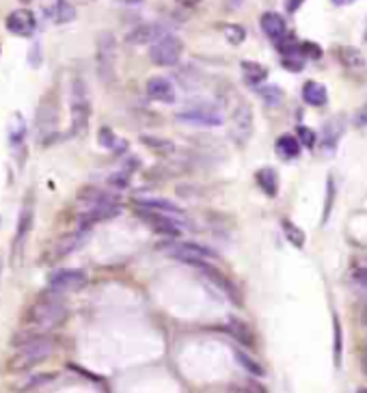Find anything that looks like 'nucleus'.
I'll use <instances>...</instances> for the list:
<instances>
[{"instance_id": "49", "label": "nucleus", "mask_w": 367, "mask_h": 393, "mask_svg": "<svg viewBox=\"0 0 367 393\" xmlns=\"http://www.w3.org/2000/svg\"><path fill=\"white\" fill-rule=\"evenodd\" d=\"M82 3H89V0H82Z\"/></svg>"}, {"instance_id": "40", "label": "nucleus", "mask_w": 367, "mask_h": 393, "mask_svg": "<svg viewBox=\"0 0 367 393\" xmlns=\"http://www.w3.org/2000/svg\"><path fill=\"white\" fill-rule=\"evenodd\" d=\"M355 121H357V126H359V128L367 126V104H365L363 109H361V111L357 113V119H355Z\"/></svg>"}, {"instance_id": "17", "label": "nucleus", "mask_w": 367, "mask_h": 393, "mask_svg": "<svg viewBox=\"0 0 367 393\" xmlns=\"http://www.w3.org/2000/svg\"><path fill=\"white\" fill-rule=\"evenodd\" d=\"M167 35V28L160 26V24H138L134 30L128 33V44H134V46H143V44H156L160 37Z\"/></svg>"}, {"instance_id": "5", "label": "nucleus", "mask_w": 367, "mask_h": 393, "mask_svg": "<svg viewBox=\"0 0 367 393\" xmlns=\"http://www.w3.org/2000/svg\"><path fill=\"white\" fill-rule=\"evenodd\" d=\"M35 123H37V140L41 145H50L59 136V102L55 95L41 100Z\"/></svg>"}, {"instance_id": "29", "label": "nucleus", "mask_w": 367, "mask_h": 393, "mask_svg": "<svg viewBox=\"0 0 367 393\" xmlns=\"http://www.w3.org/2000/svg\"><path fill=\"white\" fill-rule=\"evenodd\" d=\"M259 95H261V100H264L266 104H270V106H276V104L283 102V91L279 86H261L259 89Z\"/></svg>"}, {"instance_id": "36", "label": "nucleus", "mask_w": 367, "mask_h": 393, "mask_svg": "<svg viewBox=\"0 0 367 393\" xmlns=\"http://www.w3.org/2000/svg\"><path fill=\"white\" fill-rule=\"evenodd\" d=\"M335 365H341V327L339 320L335 318Z\"/></svg>"}, {"instance_id": "39", "label": "nucleus", "mask_w": 367, "mask_h": 393, "mask_svg": "<svg viewBox=\"0 0 367 393\" xmlns=\"http://www.w3.org/2000/svg\"><path fill=\"white\" fill-rule=\"evenodd\" d=\"M355 283L367 290V268H359V271L355 273Z\"/></svg>"}, {"instance_id": "41", "label": "nucleus", "mask_w": 367, "mask_h": 393, "mask_svg": "<svg viewBox=\"0 0 367 393\" xmlns=\"http://www.w3.org/2000/svg\"><path fill=\"white\" fill-rule=\"evenodd\" d=\"M303 3H305V0H285V9L290 13H296V11L303 7Z\"/></svg>"}, {"instance_id": "37", "label": "nucleus", "mask_w": 367, "mask_h": 393, "mask_svg": "<svg viewBox=\"0 0 367 393\" xmlns=\"http://www.w3.org/2000/svg\"><path fill=\"white\" fill-rule=\"evenodd\" d=\"M232 327H234V335L240 339V342H247V344H251V342H253L251 335H249V329L244 327V325H240V322H236V320H234Z\"/></svg>"}, {"instance_id": "28", "label": "nucleus", "mask_w": 367, "mask_h": 393, "mask_svg": "<svg viewBox=\"0 0 367 393\" xmlns=\"http://www.w3.org/2000/svg\"><path fill=\"white\" fill-rule=\"evenodd\" d=\"M281 227H283V234H285V238L290 240V244H294L296 248H303L305 246V231L301 229V227H296L294 223H290V221H283L281 223Z\"/></svg>"}, {"instance_id": "12", "label": "nucleus", "mask_w": 367, "mask_h": 393, "mask_svg": "<svg viewBox=\"0 0 367 393\" xmlns=\"http://www.w3.org/2000/svg\"><path fill=\"white\" fill-rule=\"evenodd\" d=\"M5 26L15 37H32L37 30V17L30 9H15L7 15Z\"/></svg>"}, {"instance_id": "42", "label": "nucleus", "mask_w": 367, "mask_h": 393, "mask_svg": "<svg viewBox=\"0 0 367 393\" xmlns=\"http://www.w3.org/2000/svg\"><path fill=\"white\" fill-rule=\"evenodd\" d=\"M225 5L229 7V9H238L242 5V0H225Z\"/></svg>"}, {"instance_id": "11", "label": "nucleus", "mask_w": 367, "mask_h": 393, "mask_svg": "<svg viewBox=\"0 0 367 393\" xmlns=\"http://www.w3.org/2000/svg\"><path fill=\"white\" fill-rule=\"evenodd\" d=\"M138 217H141V219L153 229V231H160V234L180 236V234H182V229H184V223H180L178 219H173V214H167V212L141 208V212H138Z\"/></svg>"}, {"instance_id": "19", "label": "nucleus", "mask_w": 367, "mask_h": 393, "mask_svg": "<svg viewBox=\"0 0 367 393\" xmlns=\"http://www.w3.org/2000/svg\"><path fill=\"white\" fill-rule=\"evenodd\" d=\"M344 134V119L341 117H335V119H330L324 130H322V145L326 152H335L337 147V143Z\"/></svg>"}, {"instance_id": "21", "label": "nucleus", "mask_w": 367, "mask_h": 393, "mask_svg": "<svg viewBox=\"0 0 367 393\" xmlns=\"http://www.w3.org/2000/svg\"><path fill=\"white\" fill-rule=\"evenodd\" d=\"M303 100L309 104V106H324L328 102V91L326 86L316 82V80H309L305 86H303Z\"/></svg>"}, {"instance_id": "45", "label": "nucleus", "mask_w": 367, "mask_h": 393, "mask_svg": "<svg viewBox=\"0 0 367 393\" xmlns=\"http://www.w3.org/2000/svg\"><path fill=\"white\" fill-rule=\"evenodd\" d=\"M363 322L367 325V307H365V311H363Z\"/></svg>"}, {"instance_id": "38", "label": "nucleus", "mask_w": 367, "mask_h": 393, "mask_svg": "<svg viewBox=\"0 0 367 393\" xmlns=\"http://www.w3.org/2000/svg\"><path fill=\"white\" fill-rule=\"evenodd\" d=\"M283 65L288 67V69H292V71H301L303 67H305V61H303V57H283Z\"/></svg>"}, {"instance_id": "22", "label": "nucleus", "mask_w": 367, "mask_h": 393, "mask_svg": "<svg viewBox=\"0 0 367 393\" xmlns=\"http://www.w3.org/2000/svg\"><path fill=\"white\" fill-rule=\"evenodd\" d=\"M26 121L20 113H15L9 121V143L11 147H22L26 140Z\"/></svg>"}, {"instance_id": "1", "label": "nucleus", "mask_w": 367, "mask_h": 393, "mask_svg": "<svg viewBox=\"0 0 367 393\" xmlns=\"http://www.w3.org/2000/svg\"><path fill=\"white\" fill-rule=\"evenodd\" d=\"M61 296L63 294L50 290V294H44L32 302L22 320L26 329L15 339V344H22L26 339L39 337V335H48L50 331H55L57 327H61L65 322L67 305L63 302Z\"/></svg>"}, {"instance_id": "23", "label": "nucleus", "mask_w": 367, "mask_h": 393, "mask_svg": "<svg viewBox=\"0 0 367 393\" xmlns=\"http://www.w3.org/2000/svg\"><path fill=\"white\" fill-rule=\"evenodd\" d=\"M276 154L285 158V160H294L296 156L301 154V140L299 136H290V134H283L281 138L276 140Z\"/></svg>"}, {"instance_id": "27", "label": "nucleus", "mask_w": 367, "mask_h": 393, "mask_svg": "<svg viewBox=\"0 0 367 393\" xmlns=\"http://www.w3.org/2000/svg\"><path fill=\"white\" fill-rule=\"evenodd\" d=\"M339 55H341V61L348 65V67H352V69H359L365 65V59L361 55V50L352 48V46H344L339 48Z\"/></svg>"}, {"instance_id": "14", "label": "nucleus", "mask_w": 367, "mask_h": 393, "mask_svg": "<svg viewBox=\"0 0 367 393\" xmlns=\"http://www.w3.org/2000/svg\"><path fill=\"white\" fill-rule=\"evenodd\" d=\"M39 9L52 24H69L76 20V9L69 0H41Z\"/></svg>"}, {"instance_id": "33", "label": "nucleus", "mask_w": 367, "mask_h": 393, "mask_svg": "<svg viewBox=\"0 0 367 393\" xmlns=\"http://www.w3.org/2000/svg\"><path fill=\"white\" fill-rule=\"evenodd\" d=\"M296 136H299V140L303 143L305 147H313V145H316V134H313V130H309L307 126H299V128H296Z\"/></svg>"}, {"instance_id": "26", "label": "nucleus", "mask_w": 367, "mask_h": 393, "mask_svg": "<svg viewBox=\"0 0 367 393\" xmlns=\"http://www.w3.org/2000/svg\"><path fill=\"white\" fill-rule=\"evenodd\" d=\"M97 140H100V145L102 147H106L111 152H121V149H126V140H121L115 136V132L111 128H102L97 132Z\"/></svg>"}, {"instance_id": "8", "label": "nucleus", "mask_w": 367, "mask_h": 393, "mask_svg": "<svg viewBox=\"0 0 367 393\" xmlns=\"http://www.w3.org/2000/svg\"><path fill=\"white\" fill-rule=\"evenodd\" d=\"M253 109L247 100H238L236 109L232 113V126H229V134L232 138L238 143V145H244L251 134H253Z\"/></svg>"}, {"instance_id": "3", "label": "nucleus", "mask_w": 367, "mask_h": 393, "mask_svg": "<svg viewBox=\"0 0 367 393\" xmlns=\"http://www.w3.org/2000/svg\"><path fill=\"white\" fill-rule=\"evenodd\" d=\"M69 115H72V134L80 136L89 128L91 119V100L89 89H86L82 78H74L72 91H69Z\"/></svg>"}, {"instance_id": "35", "label": "nucleus", "mask_w": 367, "mask_h": 393, "mask_svg": "<svg viewBox=\"0 0 367 393\" xmlns=\"http://www.w3.org/2000/svg\"><path fill=\"white\" fill-rule=\"evenodd\" d=\"M28 65L30 67H39L41 65V46H39V42H32V46L28 50Z\"/></svg>"}, {"instance_id": "13", "label": "nucleus", "mask_w": 367, "mask_h": 393, "mask_svg": "<svg viewBox=\"0 0 367 393\" xmlns=\"http://www.w3.org/2000/svg\"><path fill=\"white\" fill-rule=\"evenodd\" d=\"M32 219H35V203H32V196L24 201L22 212H20V219H17V231H15V238H13V255L15 262H20L22 255V248L30 236V229H32Z\"/></svg>"}, {"instance_id": "20", "label": "nucleus", "mask_w": 367, "mask_h": 393, "mask_svg": "<svg viewBox=\"0 0 367 393\" xmlns=\"http://www.w3.org/2000/svg\"><path fill=\"white\" fill-rule=\"evenodd\" d=\"M136 205L141 208H147V210H158V212H167V214H182V210L169 201V199H162V196H136L134 199Z\"/></svg>"}, {"instance_id": "4", "label": "nucleus", "mask_w": 367, "mask_h": 393, "mask_svg": "<svg viewBox=\"0 0 367 393\" xmlns=\"http://www.w3.org/2000/svg\"><path fill=\"white\" fill-rule=\"evenodd\" d=\"M117 37L111 30H104L97 35V74L100 80L111 84L117 78Z\"/></svg>"}, {"instance_id": "47", "label": "nucleus", "mask_w": 367, "mask_h": 393, "mask_svg": "<svg viewBox=\"0 0 367 393\" xmlns=\"http://www.w3.org/2000/svg\"><path fill=\"white\" fill-rule=\"evenodd\" d=\"M20 3H22V5H28V3H30V0H20Z\"/></svg>"}, {"instance_id": "16", "label": "nucleus", "mask_w": 367, "mask_h": 393, "mask_svg": "<svg viewBox=\"0 0 367 393\" xmlns=\"http://www.w3.org/2000/svg\"><path fill=\"white\" fill-rule=\"evenodd\" d=\"M147 95L156 102H162V104H173L178 100V91L173 82L169 78L162 76H156L147 80Z\"/></svg>"}, {"instance_id": "6", "label": "nucleus", "mask_w": 367, "mask_h": 393, "mask_svg": "<svg viewBox=\"0 0 367 393\" xmlns=\"http://www.w3.org/2000/svg\"><path fill=\"white\" fill-rule=\"evenodd\" d=\"M178 119L192 123V126H203V128H216L223 123V113L216 104L212 102H192L188 104L186 109H182L178 113Z\"/></svg>"}, {"instance_id": "10", "label": "nucleus", "mask_w": 367, "mask_h": 393, "mask_svg": "<svg viewBox=\"0 0 367 393\" xmlns=\"http://www.w3.org/2000/svg\"><path fill=\"white\" fill-rule=\"evenodd\" d=\"M167 253L171 257H178L186 264H197V266H203L209 259H218L216 251H212V248L201 246V244H190V242L173 244L171 248H167Z\"/></svg>"}, {"instance_id": "9", "label": "nucleus", "mask_w": 367, "mask_h": 393, "mask_svg": "<svg viewBox=\"0 0 367 393\" xmlns=\"http://www.w3.org/2000/svg\"><path fill=\"white\" fill-rule=\"evenodd\" d=\"M50 290L67 294V292H78L86 285V273L78 271V268H59L50 275Z\"/></svg>"}, {"instance_id": "30", "label": "nucleus", "mask_w": 367, "mask_h": 393, "mask_svg": "<svg viewBox=\"0 0 367 393\" xmlns=\"http://www.w3.org/2000/svg\"><path fill=\"white\" fill-rule=\"evenodd\" d=\"M225 37H227V42H229V44L240 46L244 39H247V30H244L240 24H229L225 28Z\"/></svg>"}, {"instance_id": "43", "label": "nucleus", "mask_w": 367, "mask_h": 393, "mask_svg": "<svg viewBox=\"0 0 367 393\" xmlns=\"http://www.w3.org/2000/svg\"><path fill=\"white\" fill-rule=\"evenodd\" d=\"M335 5H339V7H346V5H352L355 0H333Z\"/></svg>"}, {"instance_id": "34", "label": "nucleus", "mask_w": 367, "mask_h": 393, "mask_svg": "<svg viewBox=\"0 0 367 393\" xmlns=\"http://www.w3.org/2000/svg\"><path fill=\"white\" fill-rule=\"evenodd\" d=\"M301 57H303V59H320V57H322V50H320V46H316V44L303 42V44H301Z\"/></svg>"}, {"instance_id": "24", "label": "nucleus", "mask_w": 367, "mask_h": 393, "mask_svg": "<svg viewBox=\"0 0 367 393\" xmlns=\"http://www.w3.org/2000/svg\"><path fill=\"white\" fill-rule=\"evenodd\" d=\"M242 74L247 78L251 84H259L268 78V67L261 65V63H255V61H242Z\"/></svg>"}, {"instance_id": "7", "label": "nucleus", "mask_w": 367, "mask_h": 393, "mask_svg": "<svg viewBox=\"0 0 367 393\" xmlns=\"http://www.w3.org/2000/svg\"><path fill=\"white\" fill-rule=\"evenodd\" d=\"M184 55V44L180 37H176V35H164V37H160L156 44H151L149 48V59L153 65H160V67H173L178 65L180 59Z\"/></svg>"}, {"instance_id": "48", "label": "nucleus", "mask_w": 367, "mask_h": 393, "mask_svg": "<svg viewBox=\"0 0 367 393\" xmlns=\"http://www.w3.org/2000/svg\"><path fill=\"white\" fill-rule=\"evenodd\" d=\"M365 363H367V346H365Z\"/></svg>"}, {"instance_id": "15", "label": "nucleus", "mask_w": 367, "mask_h": 393, "mask_svg": "<svg viewBox=\"0 0 367 393\" xmlns=\"http://www.w3.org/2000/svg\"><path fill=\"white\" fill-rule=\"evenodd\" d=\"M84 234H86L84 229H78L76 234H67V236L59 238L55 244L48 246V255H46V259H48L50 264H55V262H61L63 257H67L69 253H74L76 248L84 242Z\"/></svg>"}, {"instance_id": "46", "label": "nucleus", "mask_w": 367, "mask_h": 393, "mask_svg": "<svg viewBox=\"0 0 367 393\" xmlns=\"http://www.w3.org/2000/svg\"><path fill=\"white\" fill-rule=\"evenodd\" d=\"M0 277H3V257H0Z\"/></svg>"}, {"instance_id": "31", "label": "nucleus", "mask_w": 367, "mask_h": 393, "mask_svg": "<svg viewBox=\"0 0 367 393\" xmlns=\"http://www.w3.org/2000/svg\"><path fill=\"white\" fill-rule=\"evenodd\" d=\"M236 359H238L244 367H247L251 374H255V376H261V374H264V367H261L257 361H253L249 354H244V352H240V350H238V352H236Z\"/></svg>"}, {"instance_id": "18", "label": "nucleus", "mask_w": 367, "mask_h": 393, "mask_svg": "<svg viewBox=\"0 0 367 393\" xmlns=\"http://www.w3.org/2000/svg\"><path fill=\"white\" fill-rule=\"evenodd\" d=\"M259 26L261 30H264L270 39L279 42V39H283L285 37V33H288V26H285V20L281 15H279L276 11H266L264 15L259 17Z\"/></svg>"}, {"instance_id": "2", "label": "nucleus", "mask_w": 367, "mask_h": 393, "mask_svg": "<svg viewBox=\"0 0 367 393\" xmlns=\"http://www.w3.org/2000/svg\"><path fill=\"white\" fill-rule=\"evenodd\" d=\"M55 352V344L48 335H39L26 339V342L20 344V350L13 354V359L9 361V372H26L35 365L44 363L48 356Z\"/></svg>"}, {"instance_id": "32", "label": "nucleus", "mask_w": 367, "mask_h": 393, "mask_svg": "<svg viewBox=\"0 0 367 393\" xmlns=\"http://www.w3.org/2000/svg\"><path fill=\"white\" fill-rule=\"evenodd\" d=\"M333 199H335V184H333V177H328L326 182V203H324V221H328V214H330V208H333Z\"/></svg>"}, {"instance_id": "25", "label": "nucleus", "mask_w": 367, "mask_h": 393, "mask_svg": "<svg viewBox=\"0 0 367 393\" xmlns=\"http://www.w3.org/2000/svg\"><path fill=\"white\" fill-rule=\"evenodd\" d=\"M257 184L261 186V190H264L268 196H276V190H279V177L274 173V169L270 167H264L257 171Z\"/></svg>"}, {"instance_id": "44", "label": "nucleus", "mask_w": 367, "mask_h": 393, "mask_svg": "<svg viewBox=\"0 0 367 393\" xmlns=\"http://www.w3.org/2000/svg\"><path fill=\"white\" fill-rule=\"evenodd\" d=\"M119 3H124V5H138V3H143V0H119Z\"/></svg>"}]
</instances>
